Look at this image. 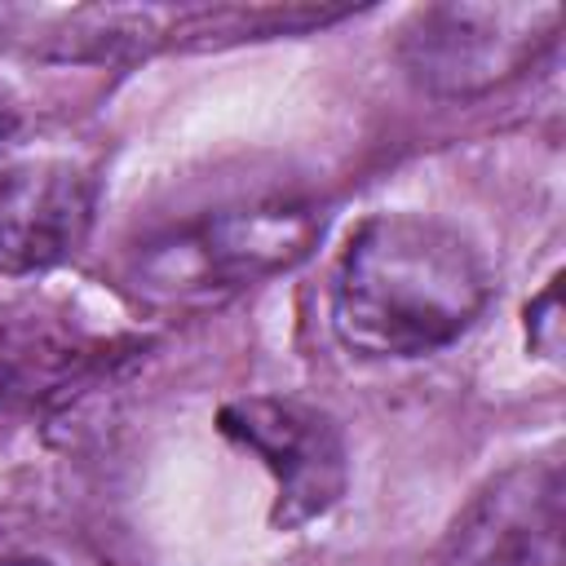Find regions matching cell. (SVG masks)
Segmentation results:
<instances>
[{
	"mask_svg": "<svg viewBox=\"0 0 566 566\" xmlns=\"http://www.w3.org/2000/svg\"><path fill=\"white\" fill-rule=\"evenodd\" d=\"M491 301L482 252L447 221L380 212L332 270V327L363 358H424L460 340Z\"/></svg>",
	"mask_w": 566,
	"mask_h": 566,
	"instance_id": "cell-1",
	"label": "cell"
},
{
	"mask_svg": "<svg viewBox=\"0 0 566 566\" xmlns=\"http://www.w3.org/2000/svg\"><path fill=\"white\" fill-rule=\"evenodd\" d=\"M327 212L314 199L270 195L226 203L155 230L119 261V283L150 310H208L292 265L323 239Z\"/></svg>",
	"mask_w": 566,
	"mask_h": 566,
	"instance_id": "cell-2",
	"label": "cell"
},
{
	"mask_svg": "<svg viewBox=\"0 0 566 566\" xmlns=\"http://www.w3.org/2000/svg\"><path fill=\"white\" fill-rule=\"evenodd\" d=\"M562 31L557 4H424L394 44L407 80L433 97H482L531 71Z\"/></svg>",
	"mask_w": 566,
	"mask_h": 566,
	"instance_id": "cell-3",
	"label": "cell"
},
{
	"mask_svg": "<svg viewBox=\"0 0 566 566\" xmlns=\"http://www.w3.org/2000/svg\"><path fill=\"white\" fill-rule=\"evenodd\" d=\"M217 424L274 478V522L283 531L323 517L340 500L349 460L340 424L323 407H310L301 398L252 394L226 402Z\"/></svg>",
	"mask_w": 566,
	"mask_h": 566,
	"instance_id": "cell-4",
	"label": "cell"
},
{
	"mask_svg": "<svg viewBox=\"0 0 566 566\" xmlns=\"http://www.w3.org/2000/svg\"><path fill=\"white\" fill-rule=\"evenodd\" d=\"M438 566H562L557 460H522L495 473L455 513Z\"/></svg>",
	"mask_w": 566,
	"mask_h": 566,
	"instance_id": "cell-5",
	"label": "cell"
},
{
	"mask_svg": "<svg viewBox=\"0 0 566 566\" xmlns=\"http://www.w3.org/2000/svg\"><path fill=\"white\" fill-rule=\"evenodd\" d=\"M97 177L75 159L0 155V274L62 265L93 230Z\"/></svg>",
	"mask_w": 566,
	"mask_h": 566,
	"instance_id": "cell-6",
	"label": "cell"
},
{
	"mask_svg": "<svg viewBox=\"0 0 566 566\" xmlns=\"http://www.w3.org/2000/svg\"><path fill=\"white\" fill-rule=\"evenodd\" d=\"M526 327H531V349L544 354V358H557V349H562V292H557V279L531 301Z\"/></svg>",
	"mask_w": 566,
	"mask_h": 566,
	"instance_id": "cell-7",
	"label": "cell"
},
{
	"mask_svg": "<svg viewBox=\"0 0 566 566\" xmlns=\"http://www.w3.org/2000/svg\"><path fill=\"white\" fill-rule=\"evenodd\" d=\"M18 124H22V102H18V93L0 80V155H4V146L13 142Z\"/></svg>",
	"mask_w": 566,
	"mask_h": 566,
	"instance_id": "cell-8",
	"label": "cell"
},
{
	"mask_svg": "<svg viewBox=\"0 0 566 566\" xmlns=\"http://www.w3.org/2000/svg\"><path fill=\"white\" fill-rule=\"evenodd\" d=\"M13 380H18V354H13V345L0 336V398L13 389Z\"/></svg>",
	"mask_w": 566,
	"mask_h": 566,
	"instance_id": "cell-9",
	"label": "cell"
},
{
	"mask_svg": "<svg viewBox=\"0 0 566 566\" xmlns=\"http://www.w3.org/2000/svg\"><path fill=\"white\" fill-rule=\"evenodd\" d=\"M4 566H53V562H40V557H18V562H4Z\"/></svg>",
	"mask_w": 566,
	"mask_h": 566,
	"instance_id": "cell-10",
	"label": "cell"
}]
</instances>
